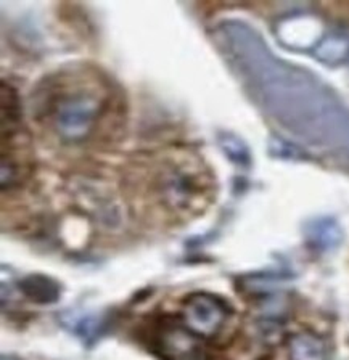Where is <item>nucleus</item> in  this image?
Listing matches in <instances>:
<instances>
[{
  "label": "nucleus",
  "instance_id": "obj_1",
  "mask_svg": "<svg viewBox=\"0 0 349 360\" xmlns=\"http://www.w3.org/2000/svg\"><path fill=\"white\" fill-rule=\"evenodd\" d=\"M217 42L255 98L281 126L311 145L349 156V112L307 72L275 58L240 21H225Z\"/></svg>",
  "mask_w": 349,
  "mask_h": 360
},
{
  "label": "nucleus",
  "instance_id": "obj_2",
  "mask_svg": "<svg viewBox=\"0 0 349 360\" xmlns=\"http://www.w3.org/2000/svg\"><path fill=\"white\" fill-rule=\"evenodd\" d=\"M113 105L106 79L89 68H72L45 79L36 92L39 120L63 143H84L99 131Z\"/></svg>",
  "mask_w": 349,
  "mask_h": 360
},
{
  "label": "nucleus",
  "instance_id": "obj_3",
  "mask_svg": "<svg viewBox=\"0 0 349 360\" xmlns=\"http://www.w3.org/2000/svg\"><path fill=\"white\" fill-rule=\"evenodd\" d=\"M151 196L163 210L174 216H193L206 205V171L193 156H171L153 174L150 182Z\"/></svg>",
  "mask_w": 349,
  "mask_h": 360
},
{
  "label": "nucleus",
  "instance_id": "obj_4",
  "mask_svg": "<svg viewBox=\"0 0 349 360\" xmlns=\"http://www.w3.org/2000/svg\"><path fill=\"white\" fill-rule=\"evenodd\" d=\"M229 314V306L222 297L198 291L185 297L180 322L191 335L210 340L224 328Z\"/></svg>",
  "mask_w": 349,
  "mask_h": 360
},
{
  "label": "nucleus",
  "instance_id": "obj_5",
  "mask_svg": "<svg viewBox=\"0 0 349 360\" xmlns=\"http://www.w3.org/2000/svg\"><path fill=\"white\" fill-rule=\"evenodd\" d=\"M153 351L165 360H205L196 336L182 325L163 322L153 336Z\"/></svg>",
  "mask_w": 349,
  "mask_h": 360
},
{
  "label": "nucleus",
  "instance_id": "obj_6",
  "mask_svg": "<svg viewBox=\"0 0 349 360\" xmlns=\"http://www.w3.org/2000/svg\"><path fill=\"white\" fill-rule=\"evenodd\" d=\"M20 291L27 300L47 306V304H55L61 296V286L55 278L49 277L44 274H31L26 275L20 281Z\"/></svg>",
  "mask_w": 349,
  "mask_h": 360
},
{
  "label": "nucleus",
  "instance_id": "obj_7",
  "mask_svg": "<svg viewBox=\"0 0 349 360\" xmlns=\"http://www.w3.org/2000/svg\"><path fill=\"white\" fill-rule=\"evenodd\" d=\"M320 25L314 18L300 16L280 25V37L291 47H309L320 37Z\"/></svg>",
  "mask_w": 349,
  "mask_h": 360
},
{
  "label": "nucleus",
  "instance_id": "obj_8",
  "mask_svg": "<svg viewBox=\"0 0 349 360\" xmlns=\"http://www.w3.org/2000/svg\"><path fill=\"white\" fill-rule=\"evenodd\" d=\"M0 108H2V135H10L21 131L23 112L18 92L2 81L0 87Z\"/></svg>",
  "mask_w": 349,
  "mask_h": 360
},
{
  "label": "nucleus",
  "instance_id": "obj_9",
  "mask_svg": "<svg viewBox=\"0 0 349 360\" xmlns=\"http://www.w3.org/2000/svg\"><path fill=\"white\" fill-rule=\"evenodd\" d=\"M307 241L315 250L319 251H330L340 245L343 238L341 229L331 219H319L307 225L306 230Z\"/></svg>",
  "mask_w": 349,
  "mask_h": 360
},
{
  "label": "nucleus",
  "instance_id": "obj_10",
  "mask_svg": "<svg viewBox=\"0 0 349 360\" xmlns=\"http://www.w3.org/2000/svg\"><path fill=\"white\" fill-rule=\"evenodd\" d=\"M291 360H325L326 347L319 336L312 333H298L290 340Z\"/></svg>",
  "mask_w": 349,
  "mask_h": 360
},
{
  "label": "nucleus",
  "instance_id": "obj_11",
  "mask_svg": "<svg viewBox=\"0 0 349 360\" xmlns=\"http://www.w3.org/2000/svg\"><path fill=\"white\" fill-rule=\"evenodd\" d=\"M346 52L348 47L345 39L338 36L329 37L317 47V56L322 61H326V63H338V61L345 58Z\"/></svg>",
  "mask_w": 349,
  "mask_h": 360
},
{
  "label": "nucleus",
  "instance_id": "obj_12",
  "mask_svg": "<svg viewBox=\"0 0 349 360\" xmlns=\"http://www.w3.org/2000/svg\"><path fill=\"white\" fill-rule=\"evenodd\" d=\"M219 143L224 148L225 153L229 155L230 160H234L235 162H243L248 161V150L246 146L240 142L239 139L235 137L232 134H221L219 135Z\"/></svg>",
  "mask_w": 349,
  "mask_h": 360
},
{
  "label": "nucleus",
  "instance_id": "obj_13",
  "mask_svg": "<svg viewBox=\"0 0 349 360\" xmlns=\"http://www.w3.org/2000/svg\"><path fill=\"white\" fill-rule=\"evenodd\" d=\"M101 330H103V322H101L100 319H95V317L82 319L75 328L76 333L81 336L84 342H87V345H92L94 341L99 340Z\"/></svg>",
  "mask_w": 349,
  "mask_h": 360
},
{
  "label": "nucleus",
  "instance_id": "obj_14",
  "mask_svg": "<svg viewBox=\"0 0 349 360\" xmlns=\"http://www.w3.org/2000/svg\"><path fill=\"white\" fill-rule=\"evenodd\" d=\"M0 360H21V359L16 357V356H7V354H4L2 359H0Z\"/></svg>",
  "mask_w": 349,
  "mask_h": 360
}]
</instances>
